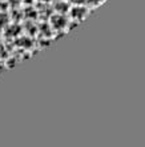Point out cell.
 Instances as JSON below:
<instances>
[{"mask_svg":"<svg viewBox=\"0 0 145 147\" xmlns=\"http://www.w3.org/2000/svg\"><path fill=\"white\" fill-rule=\"evenodd\" d=\"M39 3H41V4H49V3H52L53 0H37Z\"/></svg>","mask_w":145,"mask_h":147,"instance_id":"52a82bcc","label":"cell"},{"mask_svg":"<svg viewBox=\"0 0 145 147\" xmlns=\"http://www.w3.org/2000/svg\"><path fill=\"white\" fill-rule=\"evenodd\" d=\"M72 4L75 3H80V4H85V5H97V4H101L105 0H68Z\"/></svg>","mask_w":145,"mask_h":147,"instance_id":"277c9868","label":"cell"},{"mask_svg":"<svg viewBox=\"0 0 145 147\" xmlns=\"http://www.w3.org/2000/svg\"><path fill=\"white\" fill-rule=\"evenodd\" d=\"M4 70V66L3 64H1V60H0V74H1V71Z\"/></svg>","mask_w":145,"mask_h":147,"instance_id":"ba28073f","label":"cell"},{"mask_svg":"<svg viewBox=\"0 0 145 147\" xmlns=\"http://www.w3.org/2000/svg\"><path fill=\"white\" fill-rule=\"evenodd\" d=\"M8 23V16L4 13H0V27H5Z\"/></svg>","mask_w":145,"mask_h":147,"instance_id":"5b68a950","label":"cell"},{"mask_svg":"<svg viewBox=\"0 0 145 147\" xmlns=\"http://www.w3.org/2000/svg\"><path fill=\"white\" fill-rule=\"evenodd\" d=\"M72 3L68 0H55L53 1V9L57 13H63V15H68L69 8H71Z\"/></svg>","mask_w":145,"mask_h":147,"instance_id":"3957f363","label":"cell"},{"mask_svg":"<svg viewBox=\"0 0 145 147\" xmlns=\"http://www.w3.org/2000/svg\"><path fill=\"white\" fill-rule=\"evenodd\" d=\"M69 24V19L67 18V15H63V13H57L55 12L49 16V26L53 31H63L68 27Z\"/></svg>","mask_w":145,"mask_h":147,"instance_id":"7a4b0ae2","label":"cell"},{"mask_svg":"<svg viewBox=\"0 0 145 147\" xmlns=\"http://www.w3.org/2000/svg\"><path fill=\"white\" fill-rule=\"evenodd\" d=\"M68 13H69V16H71V19L77 22V23H79V22H83V20L89 15V5L75 3L71 5Z\"/></svg>","mask_w":145,"mask_h":147,"instance_id":"6da1fadb","label":"cell"},{"mask_svg":"<svg viewBox=\"0 0 145 147\" xmlns=\"http://www.w3.org/2000/svg\"><path fill=\"white\" fill-rule=\"evenodd\" d=\"M3 58H7V51H5V47L3 43H0V60Z\"/></svg>","mask_w":145,"mask_h":147,"instance_id":"8992f818","label":"cell"}]
</instances>
